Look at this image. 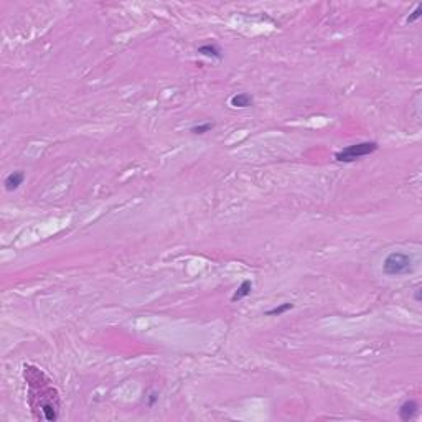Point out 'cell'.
I'll use <instances>...</instances> for the list:
<instances>
[{
  "label": "cell",
  "mask_w": 422,
  "mask_h": 422,
  "mask_svg": "<svg viewBox=\"0 0 422 422\" xmlns=\"http://www.w3.org/2000/svg\"><path fill=\"white\" fill-rule=\"evenodd\" d=\"M378 149H379V145H378V142H374V140L358 142V144L348 145V147H345L340 152L335 153V160L343 162V163H351V162L360 160V158L366 157V155H371V153H374Z\"/></svg>",
  "instance_id": "7a4b0ae2"
},
{
  "label": "cell",
  "mask_w": 422,
  "mask_h": 422,
  "mask_svg": "<svg viewBox=\"0 0 422 422\" xmlns=\"http://www.w3.org/2000/svg\"><path fill=\"white\" fill-rule=\"evenodd\" d=\"M294 308V303L292 302H284V303H279V305H275L274 308H269V310L266 312L267 317H279V315H284L285 312L292 310Z\"/></svg>",
  "instance_id": "ba28073f"
},
{
  "label": "cell",
  "mask_w": 422,
  "mask_h": 422,
  "mask_svg": "<svg viewBox=\"0 0 422 422\" xmlns=\"http://www.w3.org/2000/svg\"><path fill=\"white\" fill-rule=\"evenodd\" d=\"M229 104L236 109H246V107H251L254 104V98L251 96L249 93H238L234 94L233 98L229 99Z\"/></svg>",
  "instance_id": "5b68a950"
},
{
  "label": "cell",
  "mask_w": 422,
  "mask_h": 422,
  "mask_svg": "<svg viewBox=\"0 0 422 422\" xmlns=\"http://www.w3.org/2000/svg\"><path fill=\"white\" fill-rule=\"evenodd\" d=\"M414 298H416V302H421V300H422V297H421V287H417V289H416Z\"/></svg>",
  "instance_id": "7c38bea8"
},
{
  "label": "cell",
  "mask_w": 422,
  "mask_h": 422,
  "mask_svg": "<svg viewBox=\"0 0 422 422\" xmlns=\"http://www.w3.org/2000/svg\"><path fill=\"white\" fill-rule=\"evenodd\" d=\"M157 399H158V394H157L155 391H152V393H150V396H149V402H147V404L152 407L153 404H155Z\"/></svg>",
  "instance_id": "8fae6325"
},
{
  "label": "cell",
  "mask_w": 422,
  "mask_h": 422,
  "mask_svg": "<svg viewBox=\"0 0 422 422\" xmlns=\"http://www.w3.org/2000/svg\"><path fill=\"white\" fill-rule=\"evenodd\" d=\"M251 290H252V282L251 280H243L241 285L234 290V294L231 296V302H239L243 298H246L248 296H251Z\"/></svg>",
  "instance_id": "52a82bcc"
},
{
  "label": "cell",
  "mask_w": 422,
  "mask_h": 422,
  "mask_svg": "<svg viewBox=\"0 0 422 422\" xmlns=\"http://www.w3.org/2000/svg\"><path fill=\"white\" fill-rule=\"evenodd\" d=\"M417 411H419V404H417L416 401H412V399H409V401L402 402L401 407H399V419L404 422H409L411 419H414Z\"/></svg>",
  "instance_id": "277c9868"
},
{
  "label": "cell",
  "mask_w": 422,
  "mask_h": 422,
  "mask_svg": "<svg viewBox=\"0 0 422 422\" xmlns=\"http://www.w3.org/2000/svg\"><path fill=\"white\" fill-rule=\"evenodd\" d=\"M421 17H422V5H417L414 10H412L411 15L406 18V22H407V24H414V22L419 20Z\"/></svg>",
  "instance_id": "30bf717a"
},
{
  "label": "cell",
  "mask_w": 422,
  "mask_h": 422,
  "mask_svg": "<svg viewBox=\"0 0 422 422\" xmlns=\"http://www.w3.org/2000/svg\"><path fill=\"white\" fill-rule=\"evenodd\" d=\"M198 53L201 56H206V58H213V60H221L223 54H221V48L218 47L216 43H205L201 47H198Z\"/></svg>",
  "instance_id": "8992f818"
},
{
  "label": "cell",
  "mask_w": 422,
  "mask_h": 422,
  "mask_svg": "<svg viewBox=\"0 0 422 422\" xmlns=\"http://www.w3.org/2000/svg\"><path fill=\"white\" fill-rule=\"evenodd\" d=\"M213 127H215V124H213V122H203V124L193 125L192 129H190V132L195 134V135H203V134H206V132H211Z\"/></svg>",
  "instance_id": "9c48e42d"
},
{
  "label": "cell",
  "mask_w": 422,
  "mask_h": 422,
  "mask_svg": "<svg viewBox=\"0 0 422 422\" xmlns=\"http://www.w3.org/2000/svg\"><path fill=\"white\" fill-rule=\"evenodd\" d=\"M24 181H25V174L22 170H15L5 176L3 187H5L7 192H15V190L20 188V185H24Z\"/></svg>",
  "instance_id": "3957f363"
},
{
  "label": "cell",
  "mask_w": 422,
  "mask_h": 422,
  "mask_svg": "<svg viewBox=\"0 0 422 422\" xmlns=\"http://www.w3.org/2000/svg\"><path fill=\"white\" fill-rule=\"evenodd\" d=\"M414 267V261L409 254L401 252V251H393L389 252L383 261V272L388 277H399V275H406L412 272Z\"/></svg>",
  "instance_id": "6da1fadb"
}]
</instances>
